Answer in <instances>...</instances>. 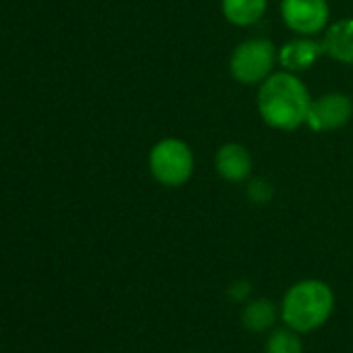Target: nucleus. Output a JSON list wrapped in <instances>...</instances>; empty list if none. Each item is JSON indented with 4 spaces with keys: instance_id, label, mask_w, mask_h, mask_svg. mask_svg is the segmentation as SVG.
I'll list each match as a JSON object with an SVG mask.
<instances>
[{
    "instance_id": "obj_1",
    "label": "nucleus",
    "mask_w": 353,
    "mask_h": 353,
    "mask_svg": "<svg viewBox=\"0 0 353 353\" xmlns=\"http://www.w3.org/2000/svg\"><path fill=\"white\" fill-rule=\"evenodd\" d=\"M307 85L297 73L274 71L268 79L258 85V112L260 119L279 131H295L307 121L312 106Z\"/></svg>"
},
{
    "instance_id": "obj_2",
    "label": "nucleus",
    "mask_w": 353,
    "mask_h": 353,
    "mask_svg": "<svg viewBox=\"0 0 353 353\" xmlns=\"http://www.w3.org/2000/svg\"><path fill=\"white\" fill-rule=\"evenodd\" d=\"M334 291L320 279L293 283L281 299V322L299 334L322 328L334 314Z\"/></svg>"
},
{
    "instance_id": "obj_3",
    "label": "nucleus",
    "mask_w": 353,
    "mask_h": 353,
    "mask_svg": "<svg viewBox=\"0 0 353 353\" xmlns=\"http://www.w3.org/2000/svg\"><path fill=\"white\" fill-rule=\"evenodd\" d=\"M148 168L160 185L170 190L183 188L192 179L196 168L194 150L179 137H164L152 145Z\"/></svg>"
},
{
    "instance_id": "obj_4",
    "label": "nucleus",
    "mask_w": 353,
    "mask_h": 353,
    "mask_svg": "<svg viewBox=\"0 0 353 353\" xmlns=\"http://www.w3.org/2000/svg\"><path fill=\"white\" fill-rule=\"evenodd\" d=\"M279 65V48L266 38L239 42L229 59V73L241 85H260Z\"/></svg>"
},
{
    "instance_id": "obj_5",
    "label": "nucleus",
    "mask_w": 353,
    "mask_h": 353,
    "mask_svg": "<svg viewBox=\"0 0 353 353\" xmlns=\"http://www.w3.org/2000/svg\"><path fill=\"white\" fill-rule=\"evenodd\" d=\"M281 19L295 36H318L330 26L328 0H281Z\"/></svg>"
},
{
    "instance_id": "obj_6",
    "label": "nucleus",
    "mask_w": 353,
    "mask_h": 353,
    "mask_svg": "<svg viewBox=\"0 0 353 353\" xmlns=\"http://www.w3.org/2000/svg\"><path fill=\"white\" fill-rule=\"evenodd\" d=\"M353 117V100L343 92H328L312 100L305 125L314 131H334Z\"/></svg>"
},
{
    "instance_id": "obj_7",
    "label": "nucleus",
    "mask_w": 353,
    "mask_h": 353,
    "mask_svg": "<svg viewBox=\"0 0 353 353\" xmlns=\"http://www.w3.org/2000/svg\"><path fill=\"white\" fill-rule=\"evenodd\" d=\"M214 168L221 179H225L227 183H245L250 181L254 168L252 152L243 143L229 141L216 150Z\"/></svg>"
},
{
    "instance_id": "obj_8",
    "label": "nucleus",
    "mask_w": 353,
    "mask_h": 353,
    "mask_svg": "<svg viewBox=\"0 0 353 353\" xmlns=\"http://www.w3.org/2000/svg\"><path fill=\"white\" fill-rule=\"evenodd\" d=\"M324 57L322 40L310 36H297L279 48V65L291 73H303L312 69Z\"/></svg>"
},
{
    "instance_id": "obj_9",
    "label": "nucleus",
    "mask_w": 353,
    "mask_h": 353,
    "mask_svg": "<svg viewBox=\"0 0 353 353\" xmlns=\"http://www.w3.org/2000/svg\"><path fill=\"white\" fill-rule=\"evenodd\" d=\"M322 46L324 57L343 65H353V17L330 23L322 34Z\"/></svg>"
},
{
    "instance_id": "obj_10",
    "label": "nucleus",
    "mask_w": 353,
    "mask_h": 353,
    "mask_svg": "<svg viewBox=\"0 0 353 353\" xmlns=\"http://www.w3.org/2000/svg\"><path fill=\"white\" fill-rule=\"evenodd\" d=\"M281 320V305L270 299H250L241 310V324L254 334H268Z\"/></svg>"
},
{
    "instance_id": "obj_11",
    "label": "nucleus",
    "mask_w": 353,
    "mask_h": 353,
    "mask_svg": "<svg viewBox=\"0 0 353 353\" xmlns=\"http://www.w3.org/2000/svg\"><path fill=\"white\" fill-rule=\"evenodd\" d=\"M225 19L235 28L256 26L268 9V0H221Z\"/></svg>"
},
{
    "instance_id": "obj_12",
    "label": "nucleus",
    "mask_w": 353,
    "mask_h": 353,
    "mask_svg": "<svg viewBox=\"0 0 353 353\" xmlns=\"http://www.w3.org/2000/svg\"><path fill=\"white\" fill-rule=\"evenodd\" d=\"M301 336L303 334L295 332L285 324L281 328H272L266 336L264 353H305Z\"/></svg>"
},
{
    "instance_id": "obj_13",
    "label": "nucleus",
    "mask_w": 353,
    "mask_h": 353,
    "mask_svg": "<svg viewBox=\"0 0 353 353\" xmlns=\"http://www.w3.org/2000/svg\"><path fill=\"white\" fill-rule=\"evenodd\" d=\"M248 196L256 204H266L272 198V188H270V183H266L262 179H252L248 183Z\"/></svg>"
},
{
    "instance_id": "obj_14",
    "label": "nucleus",
    "mask_w": 353,
    "mask_h": 353,
    "mask_svg": "<svg viewBox=\"0 0 353 353\" xmlns=\"http://www.w3.org/2000/svg\"><path fill=\"white\" fill-rule=\"evenodd\" d=\"M250 293H252V285L248 281H237L229 287V297L233 301H250Z\"/></svg>"
},
{
    "instance_id": "obj_15",
    "label": "nucleus",
    "mask_w": 353,
    "mask_h": 353,
    "mask_svg": "<svg viewBox=\"0 0 353 353\" xmlns=\"http://www.w3.org/2000/svg\"><path fill=\"white\" fill-rule=\"evenodd\" d=\"M188 353H196V351H188Z\"/></svg>"
}]
</instances>
